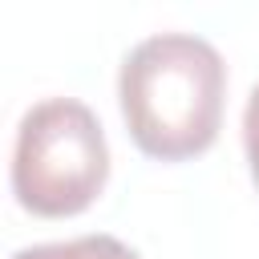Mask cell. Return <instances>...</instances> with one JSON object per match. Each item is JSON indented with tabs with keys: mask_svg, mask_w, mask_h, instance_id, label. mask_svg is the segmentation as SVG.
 Segmentation results:
<instances>
[{
	"mask_svg": "<svg viewBox=\"0 0 259 259\" xmlns=\"http://www.w3.org/2000/svg\"><path fill=\"white\" fill-rule=\"evenodd\" d=\"M243 150H247V162H251V178L259 186V85L251 89L247 109H243Z\"/></svg>",
	"mask_w": 259,
	"mask_h": 259,
	"instance_id": "4",
	"label": "cell"
},
{
	"mask_svg": "<svg viewBox=\"0 0 259 259\" xmlns=\"http://www.w3.org/2000/svg\"><path fill=\"white\" fill-rule=\"evenodd\" d=\"M227 65L206 36L154 32L138 40L117 73L121 117L150 158L182 162L202 154L223 121Z\"/></svg>",
	"mask_w": 259,
	"mask_h": 259,
	"instance_id": "1",
	"label": "cell"
},
{
	"mask_svg": "<svg viewBox=\"0 0 259 259\" xmlns=\"http://www.w3.org/2000/svg\"><path fill=\"white\" fill-rule=\"evenodd\" d=\"M12 259H142L117 235H77L65 243H32L20 247Z\"/></svg>",
	"mask_w": 259,
	"mask_h": 259,
	"instance_id": "3",
	"label": "cell"
},
{
	"mask_svg": "<svg viewBox=\"0 0 259 259\" xmlns=\"http://www.w3.org/2000/svg\"><path fill=\"white\" fill-rule=\"evenodd\" d=\"M109 178V146L97 113L77 97H45L24 109L12 146V194L24 210L65 219L85 210Z\"/></svg>",
	"mask_w": 259,
	"mask_h": 259,
	"instance_id": "2",
	"label": "cell"
}]
</instances>
